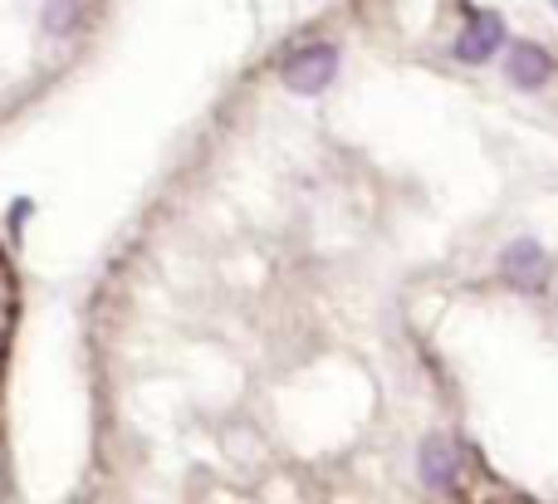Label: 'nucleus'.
Returning a JSON list of instances; mask_svg holds the SVG:
<instances>
[{
    "mask_svg": "<svg viewBox=\"0 0 558 504\" xmlns=\"http://www.w3.org/2000/svg\"><path fill=\"white\" fill-rule=\"evenodd\" d=\"M554 5H558V0H554Z\"/></svg>",
    "mask_w": 558,
    "mask_h": 504,
    "instance_id": "0eeeda50",
    "label": "nucleus"
},
{
    "mask_svg": "<svg viewBox=\"0 0 558 504\" xmlns=\"http://www.w3.org/2000/svg\"><path fill=\"white\" fill-rule=\"evenodd\" d=\"M505 74H510L514 88H544L554 78V54L544 45H534V39H514L510 45V59H505Z\"/></svg>",
    "mask_w": 558,
    "mask_h": 504,
    "instance_id": "39448f33",
    "label": "nucleus"
},
{
    "mask_svg": "<svg viewBox=\"0 0 558 504\" xmlns=\"http://www.w3.org/2000/svg\"><path fill=\"white\" fill-rule=\"evenodd\" d=\"M416 476H422V485L436 490V495H456V490H461V446H456L451 437H441V431H432V437L416 446Z\"/></svg>",
    "mask_w": 558,
    "mask_h": 504,
    "instance_id": "f03ea898",
    "label": "nucleus"
},
{
    "mask_svg": "<svg viewBox=\"0 0 558 504\" xmlns=\"http://www.w3.org/2000/svg\"><path fill=\"white\" fill-rule=\"evenodd\" d=\"M505 49V20L500 10H471L465 15V29L456 35L451 54L461 59V64H485V59H495Z\"/></svg>",
    "mask_w": 558,
    "mask_h": 504,
    "instance_id": "20e7f679",
    "label": "nucleus"
},
{
    "mask_svg": "<svg viewBox=\"0 0 558 504\" xmlns=\"http://www.w3.org/2000/svg\"><path fill=\"white\" fill-rule=\"evenodd\" d=\"M333 74H338V49L333 45H304V49H294V54L279 64L284 88L289 94H304V98L324 94V88L333 84Z\"/></svg>",
    "mask_w": 558,
    "mask_h": 504,
    "instance_id": "f257e3e1",
    "label": "nucleus"
},
{
    "mask_svg": "<svg viewBox=\"0 0 558 504\" xmlns=\"http://www.w3.org/2000/svg\"><path fill=\"white\" fill-rule=\"evenodd\" d=\"M500 274L514 284V290L544 294V290H549L554 265H549V255H544L539 241H510V245L500 250Z\"/></svg>",
    "mask_w": 558,
    "mask_h": 504,
    "instance_id": "7ed1b4c3",
    "label": "nucleus"
},
{
    "mask_svg": "<svg viewBox=\"0 0 558 504\" xmlns=\"http://www.w3.org/2000/svg\"><path fill=\"white\" fill-rule=\"evenodd\" d=\"M49 39H64L84 25V0H45V15H39Z\"/></svg>",
    "mask_w": 558,
    "mask_h": 504,
    "instance_id": "423d86ee",
    "label": "nucleus"
}]
</instances>
